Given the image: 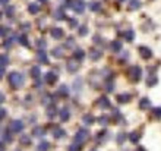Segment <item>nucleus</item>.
I'll return each mask as SVG.
<instances>
[{
	"label": "nucleus",
	"mask_w": 161,
	"mask_h": 151,
	"mask_svg": "<svg viewBox=\"0 0 161 151\" xmlns=\"http://www.w3.org/2000/svg\"><path fill=\"white\" fill-rule=\"evenodd\" d=\"M66 90H67V88L63 85V87H60V90H59V91H60V94H61V95H66V94H67V91H66Z\"/></svg>",
	"instance_id": "nucleus-40"
},
{
	"label": "nucleus",
	"mask_w": 161,
	"mask_h": 151,
	"mask_svg": "<svg viewBox=\"0 0 161 151\" xmlns=\"http://www.w3.org/2000/svg\"><path fill=\"white\" fill-rule=\"evenodd\" d=\"M141 6H142V3L139 2V0H129V9L136 10V9H139Z\"/></svg>",
	"instance_id": "nucleus-9"
},
{
	"label": "nucleus",
	"mask_w": 161,
	"mask_h": 151,
	"mask_svg": "<svg viewBox=\"0 0 161 151\" xmlns=\"http://www.w3.org/2000/svg\"><path fill=\"white\" fill-rule=\"evenodd\" d=\"M73 56H75V59L78 60V62H81V60H84V57H85V53H84V50H75V53H73Z\"/></svg>",
	"instance_id": "nucleus-14"
},
{
	"label": "nucleus",
	"mask_w": 161,
	"mask_h": 151,
	"mask_svg": "<svg viewBox=\"0 0 161 151\" xmlns=\"http://www.w3.org/2000/svg\"><path fill=\"white\" fill-rule=\"evenodd\" d=\"M0 35H2V37L6 35V28H2V30H0Z\"/></svg>",
	"instance_id": "nucleus-43"
},
{
	"label": "nucleus",
	"mask_w": 161,
	"mask_h": 151,
	"mask_svg": "<svg viewBox=\"0 0 161 151\" xmlns=\"http://www.w3.org/2000/svg\"><path fill=\"white\" fill-rule=\"evenodd\" d=\"M125 38H126L128 41H132V40L135 38V34H133V31H132V30H129V31H126V32H125Z\"/></svg>",
	"instance_id": "nucleus-25"
},
{
	"label": "nucleus",
	"mask_w": 161,
	"mask_h": 151,
	"mask_svg": "<svg viewBox=\"0 0 161 151\" xmlns=\"http://www.w3.org/2000/svg\"><path fill=\"white\" fill-rule=\"evenodd\" d=\"M90 7H91V10L92 12H98L101 9V3H98V2H92L91 5H90Z\"/></svg>",
	"instance_id": "nucleus-22"
},
{
	"label": "nucleus",
	"mask_w": 161,
	"mask_h": 151,
	"mask_svg": "<svg viewBox=\"0 0 161 151\" xmlns=\"http://www.w3.org/2000/svg\"><path fill=\"white\" fill-rule=\"evenodd\" d=\"M37 57H38V60L41 62V63H48V57H47V54H45L44 50H40L38 56H37Z\"/></svg>",
	"instance_id": "nucleus-11"
},
{
	"label": "nucleus",
	"mask_w": 161,
	"mask_h": 151,
	"mask_svg": "<svg viewBox=\"0 0 161 151\" xmlns=\"http://www.w3.org/2000/svg\"><path fill=\"white\" fill-rule=\"evenodd\" d=\"M21 28H22V30H29V25H28V23H27V25H22Z\"/></svg>",
	"instance_id": "nucleus-44"
},
{
	"label": "nucleus",
	"mask_w": 161,
	"mask_h": 151,
	"mask_svg": "<svg viewBox=\"0 0 161 151\" xmlns=\"http://www.w3.org/2000/svg\"><path fill=\"white\" fill-rule=\"evenodd\" d=\"M22 142H25V144H28L29 142V140H28V136H22V140H21Z\"/></svg>",
	"instance_id": "nucleus-42"
},
{
	"label": "nucleus",
	"mask_w": 161,
	"mask_h": 151,
	"mask_svg": "<svg viewBox=\"0 0 161 151\" xmlns=\"http://www.w3.org/2000/svg\"><path fill=\"white\" fill-rule=\"evenodd\" d=\"M19 43H21L22 46H25V47H28V46H29V41H28V37H27L25 34H22V35H19Z\"/></svg>",
	"instance_id": "nucleus-16"
},
{
	"label": "nucleus",
	"mask_w": 161,
	"mask_h": 151,
	"mask_svg": "<svg viewBox=\"0 0 161 151\" xmlns=\"http://www.w3.org/2000/svg\"><path fill=\"white\" fill-rule=\"evenodd\" d=\"M9 82L12 87H15V88H19L22 84H23V77L19 73V72H12L9 75Z\"/></svg>",
	"instance_id": "nucleus-1"
},
{
	"label": "nucleus",
	"mask_w": 161,
	"mask_h": 151,
	"mask_svg": "<svg viewBox=\"0 0 161 151\" xmlns=\"http://www.w3.org/2000/svg\"><path fill=\"white\" fill-rule=\"evenodd\" d=\"M129 138H130V141H132V142H136V141L139 140V136H138V134H136V132H132V134L129 135Z\"/></svg>",
	"instance_id": "nucleus-30"
},
{
	"label": "nucleus",
	"mask_w": 161,
	"mask_h": 151,
	"mask_svg": "<svg viewBox=\"0 0 161 151\" xmlns=\"http://www.w3.org/2000/svg\"><path fill=\"white\" fill-rule=\"evenodd\" d=\"M37 47H38L40 50H43L45 47V41L44 40H38V41H37Z\"/></svg>",
	"instance_id": "nucleus-33"
},
{
	"label": "nucleus",
	"mask_w": 161,
	"mask_h": 151,
	"mask_svg": "<svg viewBox=\"0 0 161 151\" xmlns=\"http://www.w3.org/2000/svg\"><path fill=\"white\" fill-rule=\"evenodd\" d=\"M56 79H57V77H56V73H54V72H48V73H45V82L53 84Z\"/></svg>",
	"instance_id": "nucleus-10"
},
{
	"label": "nucleus",
	"mask_w": 161,
	"mask_h": 151,
	"mask_svg": "<svg viewBox=\"0 0 161 151\" xmlns=\"http://www.w3.org/2000/svg\"><path fill=\"white\" fill-rule=\"evenodd\" d=\"M86 32H88V28H86L85 25L79 28V35H86Z\"/></svg>",
	"instance_id": "nucleus-36"
},
{
	"label": "nucleus",
	"mask_w": 161,
	"mask_h": 151,
	"mask_svg": "<svg viewBox=\"0 0 161 151\" xmlns=\"http://www.w3.org/2000/svg\"><path fill=\"white\" fill-rule=\"evenodd\" d=\"M60 119L61 120H67L69 119V111H67V109H63V110H60Z\"/></svg>",
	"instance_id": "nucleus-20"
},
{
	"label": "nucleus",
	"mask_w": 161,
	"mask_h": 151,
	"mask_svg": "<svg viewBox=\"0 0 161 151\" xmlns=\"http://www.w3.org/2000/svg\"><path fill=\"white\" fill-rule=\"evenodd\" d=\"M63 135H65V132L61 131V129H56V131H54V136H56V138H61Z\"/></svg>",
	"instance_id": "nucleus-34"
},
{
	"label": "nucleus",
	"mask_w": 161,
	"mask_h": 151,
	"mask_svg": "<svg viewBox=\"0 0 161 151\" xmlns=\"http://www.w3.org/2000/svg\"><path fill=\"white\" fill-rule=\"evenodd\" d=\"M119 2H125V0H119Z\"/></svg>",
	"instance_id": "nucleus-49"
},
{
	"label": "nucleus",
	"mask_w": 161,
	"mask_h": 151,
	"mask_svg": "<svg viewBox=\"0 0 161 151\" xmlns=\"http://www.w3.org/2000/svg\"><path fill=\"white\" fill-rule=\"evenodd\" d=\"M90 56H91L92 60H98V59L101 57V52H100V50H97V48H92L91 52H90Z\"/></svg>",
	"instance_id": "nucleus-12"
},
{
	"label": "nucleus",
	"mask_w": 161,
	"mask_h": 151,
	"mask_svg": "<svg viewBox=\"0 0 161 151\" xmlns=\"http://www.w3.org/2000/svg\"><path fill=\"white\" fill-rule=\"evenodd\" d=\"M154 115H155L157 117H161V107H157V109H154Z\"/></svg>",
	"instance_id": "nucleus-39"
},
{
	"label": "nucleus",
	"mask_w": 161,
	"mask_h": 151,
	"mask_svg": "<svg viewBox=\"0 0 161 151\" xmlns=\"http://www.w3.org/2000/svg\"><path fill=\"white\" fill-rule=\"evenodd\" d=\"M54 18H56V19H63V18H65V10H63V9H57V10L54 12Z\"/></svg>",
	"instance_id": "nucleus-19"
},
{
	"label": "nucleus",
	"mask_w": 161,
	"mask_h": 151,
	"mask_svg": "<svg viewBox=\"0 0 161 151\" xmlns=\"http://www.w3.org/2000/svg\"><path fill=\"white\" fill-rule=\"evenodd\" d=\"M86 136H88V131H86V129H81V131L76 134V136H75V142L82 144V142L86 140Z\"/></svg>",
	"instance_id": "nucleus-4"
},
{
	"label": "nucleus",
	"mask_w": 161,
	"mask_h": 151,
	"mask_svg": "<svg viewBox=\"0 0 161 151\" xmlns=\"http://www.w3.org/2000/svg\"><path fill=\"white\" fill-rule=\"evenodd\" d=\"M51 37H53V38H56V40L61 38V37H63V30H61V28H53L51 30Z\"/></svg>",
	"instance_id": "nucleus-8"
},
{
	"label": "nucleus",
	"mask_w": 161,
	"mask_h": 151,
	"mask_svg": "<svg viewBox=\"0 0 161 151\" xmlns=\"http://www.w3.org/2000/svg\"><path fill=\"white\" fill-rule=\"evenodd\" d=\"M79 150H81V144H78V142H75L73 145L69 147V151H79Z\"/></svg>",
	"instance_id": "nucleus-29"
},
{
	"label": "nucleus",
	"mask_w": 161,
	"mask_h": 151,
	"mask_svg": "<svg viewBox=\"0 0 161 151\" xmlns=\"http://www.w3.org/2000/svg\"><path fill=\"white\" fill-rule=\"evenodd\" d=\"M69 27H70V28H76V27H78L76 19H73V18H72V19H69Z\"/></svg>",
	"instance_id": "nucleus-32"
},
{
	"label": "nucleus",
	"mask_w": 161,
	"mask_h": 151,
	"mask_svg": "<svg viewBox=\"0 0 161 151\" xmlns=\"http://www.w3.org/2000/svg\"><path fill=\"white\" fill-rule=\"evenodd\" d=\"M98 104H100V107H110V101L106 97H101L100 100H98Z\"/></svg>",
	"instance_id": "nucleus-15"
},
{
	"label": "nucleus",
	"mask_w": 161,
	"mask_h": 151,
	"mask_svg": "<svg viewBox=\"0 0 161 151\" xmlns=\"http://www.w3.org/2000/svg\"><path fill=\"white\" fill-rule=\"evenodd\" d=\"M78 66H79V62L76 59L67 62V69H69V72H76L78 70Z\"/></svg>",
	"instance_id": "nucleus-7"
},
{
	"label": "nucleus",
	"mask_w": 161,
	"mask_h": 151,
	"mask_svg": "<svg viewBox=\"0 0 161 151\" xmlns=\"http://www.w3.org/2000/svg\"><path fill=\"white\" fill-rule=\"evenodd\" d=\"M38 2H41V3H45V2H47V0H38Z\"/></svg>",
	"instance_id": "nucleus-47"
},
{
	"label": "nucleus",
	"mask_w": 161,
	"mask_h": 151,
	"mask_svg": "<svg viewBox=\"0 0 161 151\" xmlns=\"http://www.w3.org/2000/svg\"><path fill=\"white\" fill-rule=\"evenodd\" d=\"M129 100H130V95L129 94H122V95L117 97V101L119 103H128Z\"/></svg>",
	"instance_id": "nucleus-17"
},
{
	"label": "nucleus",
	"mask_w": 161,
	"mask_h": 151,
	"mask_svg": "<svg viewBox=\"0 0 161 151\" xmlns=\"http://www.w3.org/2000/svg\"><path fill=\"white\" fill-rule=\"evenodd\" d=\"M155 84H157V77H151L150 81H148V85L151 87V85H155Z\"/></svg>",
	"instance_id": "nucleus-38"
},
{
	"label": "nucleus",
	"mask_w": 161,
	"mask_h": 151,
	"mask_svg": "<svg viewBox=\"0 0 161 151\" xmlns=\"http://www.w3.org/2000/svg\"><path fill=\"white\" fill-rule=\"evenodd\" d=\"M28 10H29V13H31V15H35V13H38L40 6L37 5V3H31V5L28 6Z\"/></svg>",
	"instance_id": "nucleus-13"
},
{
	"label": "nucleus",
	"mask_w": 161,
	"mask_h": 151,
	"mask_svg": "<svg viewBox=\"0 0 161 151\" xmlns=\"http://www.w3.org/2000/svg\"><path fill=\"white\" fill-rule=\"evenodd\" d=\"M53 56L54 57H61L63 56V48H60V47H56V48H53Z\"/></svg>",
	"instance_id": "nucleus-18"
},
{
	"label": "nucleus",
	"mask_w": 161,
	"mask_h": 151,
	"mask_svg": "<svg viewBox=\"0 0 161 151\" xmlns=\"http://www.w3.org/2000/svg\"><path fill=\"white\" fill-rule=\"evenodd\" d=\"M13 12H15V7L12 6V7H6V10H5V13L7 15V16H12L13 15Z\"/></svg>",
	"instance_id": "nucleus-31"
},
{
	"label": "nucleus",
	"mask_w": 161,
	"mask_h": 151,
	"mask_svg": "<svg viewBox=\"0 0 161 151\" xmlns=\"http://www.w3.org/2000/svg\"><path fill=\"white\" fill-rule=\"evenodd\" d=\"M136 151H144V150H141V148H139V150H136Z\"/></svg>",
	"instance_id": "nucleus-48"
},
{
	"label": "nucleus",
	"mask_w": 161,
	"mask_h": 151,
	"mask_svg": "<svg viewBox=\"0 0 161 151\" xmlns=\"http://www.w3.org/2000/svg\"><path fill=\"white\" fill-rule=\"evenodd\" d=\"M7 2H9V0H0V3H2V5H3V6H5V5H6V3H7Z\"/></svg>",
	"instance_id": "nucleus-45"
},
{
	"label": "nucleus",
	"mask_w": 161,
	"mask_h": 151,
	"mask_svg": "<svg viewBox=\"0 0 161 151\" xmlns=\"http://www.w3.org/2000/svg\"><path fill=\"white\" fill-rule=\"evenodd\" d=\"M101 123H107V117H101Z\"/></svg>",
	"instance_id": "nucleus-46"
},
{
	"label": "nucleus",
	"mask_w": 161,
	"mask_h": 151,
	"mask_svg": "<svg viewBox=\"0 0 161 151\" xmlns=\"http://www.w3.org/2000/svg\"><path fill=\"white\" fill-rule=\"evenodd\" d=\"M67 5L76 12V13H82V12L85 10V3L82 2V0H69Z\"/></svg>",
	"instance_id": "nucleus-2"
},
{
	"label": "nucleus",
	"mask_w": 161,
	"mask_h": 151,
	"mask_svg": "<svg viewBox=\"0 0 161 151\" xmlns=\"http://www.w3.org/2000/svg\"><path fill=\"white\" fill-rule=\"evenodd\" d=\"M84 122H85V123H92V122H94V117L90 116V115H86V116L84 117Z\"/></svg>",
	"instance_id": "nucleus-35"
},
{
	"label": "nucleus",
	"mask_w": 161,
	"mask_h": 151,
	"mask_svg": "<svg viewBox=\"0 0 161 151\" xmlns=\"http://www.w3.org/2000/svg\"><path fill=\"white\" fill-rule=\"evenodd\" d=\"M48 150V142H41L38 145V151H47Z\"/></svg>",
	"instance_id": "nucleus-28"
},
{
	"label": "nucleus",
	"mask_w": 161,
	"mask_h": 151,
	"mask_svg": "<svg viewBox=\"0 0 161 151\" xmlns=\"http://www.w3.org/2000/svg\"><path fill=\"white\" fill-rule=\"evenodd\" d=\"M139 54L144 57V59H150L151 56H152V52L148 47H145V46H142V47H139Z\"/></svg>",
	"instance_id": "nucleus-6"
},
{
	"label": "nucleus",
	"mask_w": 161,
	"mask_h": 151,
	"mask_svg": "<svg viewBox=\"0 0 161 151\" xmlns=\"http://www.w3.org/2000/svg\"><path fill=\"white\" fill-rule=\"evenodd\" d=\"M111 48H113L114 52H120L122 50V43L120 41H113L111 43Z\"/></svg>",
	"instance_id": "nucleus-23"
},
{
	"label": "nucleus",
	"mask_w": 161,
	"mask_h": 151,
	"mask_svg": "<svg viewBox=\"0 0 161 151\" xmlns=\"http://www.w3.org/2000/svg\"><path fill=\"white\" fill-rule=\"evenodd\" d=\"M23 129V123L21 120H13L10 123V131L12 132H21Z\"/></svg>",
	"instance_id": "nucleus-5"
},
{
	"label": "nucleus",
	"mask_w": 161,
	"mask_h": 151,
	"mask_svg": "<svg viewBox=\"0 0 161 151\" xmlns=\"http://www.w3.org/2000/svg\"><path fill=\"white\" fill-rule=\"evenodd\" d=\"M0 59H2V69H5L7 66V56L6 54H2V57H0Z\"/></svg>",
	"instance_id": "nucleus-27"
},
{
	"label": "nucleus",
	"mask_w": 161,
	"mask_h": 151,
	"mask_svg": "<svg viewBox=\"0 0 161 151\" xmlns=\"http://www.w3.org/2000/svg\"><path fill=\"white\" fill-rule=\"evenodd\" d=\"M31 75H32L35 79H38V77H40V68L38 66H34L32 70H31Z\"/></svg>",
	"instance_id": "nucleus-24"
},
{
	"label": "nucleus",
	"mask_w": 161,
	"mask_h": 151,
	"mask_svg": "<svg viewBox=\"0 0 161 151\" xmlns=\"http://www.w3.org/2000/svg\"><path fill=\"white\" fill-rule=\"evenodd\" d=\"M66 47H67V48H72V47H75V40H73L72 37H69V38L66 40Z\"/></svg>",
	"instance_id": "nucleus-26"
},
{
	"label": "nucleus",
	"mask_w": 161,
	"mask_h": 151,
	"mask_svg": "<svg viewBox=\"0 0 161 151\" xmlns=\"http://www.w3.org/2000/svg\"><path fill=\"white\" fill-rule=\"evenodd\" d=\"M34 134H37V135H43L44 132H43V129H34Z\"/></svg>",
	"instance_id": "nucleus-41"
},
{
	"label": "nucleus",
	"mask_w": 161,
	"mask_h": 151,
	"mask_svg": "<svg viewBox=\"0 0 161 151\" xmlns=\"http://www.w3.org/2000/svg\"><path fill=\"white\" fill-rule=\"evenodd\" d=\"M13 44V38H9L5 41V48H10V46Z\"/></svg>",
	"instance_id": "nucleus-37"
},
{
	"label": "nucleus",
	"mask_w": 161,
	"mask_h": 151,
	"mask_svg": "<svg viewBox=\"0 0 161 151\" xmlns=\"http://www.w3.org/2000/svg\"><path fill=\"white\" fill-rule=\"evenodd\" d=\"M141 75H142V70H141V68H138V66H133V68L129 69V77H130L135 82L141 79Z\"/></svg>",
	"instance_id": "nucleus-3"
},
{
	"label": "nucleus",
	"mask_w": 161,
	"mask_h": 151,
	"mask_svg": "<svg viewBox=\"0 0 161 151\" xmlns=\"http://www.w3.org/2000/svg\"><path fill=\"white\" fill-rule=\"evenodd\" d=\"M139 107L141 109H148V107H150V100H148V98H142L139 101Z\"/></svg>",
	"instance_id": "nucleus-21"
}]
</instances>
